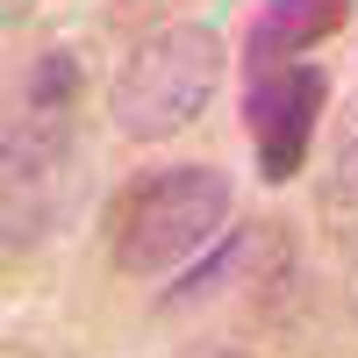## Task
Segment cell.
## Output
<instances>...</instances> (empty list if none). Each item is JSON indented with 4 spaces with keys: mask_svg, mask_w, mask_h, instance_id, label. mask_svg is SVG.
I'll return each mask as SVG.
<instances>
[{
    "mask_svg": "<svg viewBox=\"0 0 358 358\" xmlns=\"http://www.w3.org/2000/svg\"><path fill=\"white\" fill-rule=\"evenodd\" d=\"M222 65H229L222 36L208 22H165V29H151V36L122 57V72L108 79V122H115V136H129V143L179 136L208 101H215Z\"/></svg>",
    "mask_w": 358,
    "mask_h": 358,
    "instance_id": "1",
    "label": "cell"
},
{
    "mask_svg": "<svg viewBox=\"0 0 358 358\" xmlns=\"http://www.w3.org/2000/svg\"><path fill=\"white\" fill-rule=\"evenodd\" d=\"M229 222V172L222 165H165L122 201L115 215V273L158 280L172 265L201 258Z\"/></svg>",
    "mask_w": 358,
    "mask_h": 358,
    "instance_id": "2",
    "label": "cell"
},
{
    "mask_svg": "<svg viewBox=\"0 0 358 358\" xmlns=\"http://www.w3.org/2000/svg\"><path fill=\"white\" fill-rule=\"evenodd\" d=\"M72 108H79V50L50 43L43 57H29V79L15 94L8 122V194L50 187L57 165L72 151Z\"/></svg>",
    "mask_w": 358,
    "mask_h": 358,
    "instance_id": "3",
    "label": "cell"
},
{
    "mask_svg": "<svg viewBox=\"0 0 358 358\" xmlns=\"http://www.w3.org/2000/svg\"><path fill=\"white\" fill-rule=\"evenodd\" d=\"M330 101V72L322 65H273V72H251L244 86V129H251V151H258V172L287 187L301 172L308 143H315V115Z\"/></svg>",
    "mask_w": 358,
    "mask_h": 358,
    "instance_id": "4",
    "label": "cell"
},
{
    "mask_svg": "<svg viewBox=\"0 0 358 358\" xmlns=\"http://www.w3.org/2000/svg\"><path fill=\"white\" fill-rule=\"evenodd\" d=\"M351 15V0H265L251 36H244V65L251 72H273V65H294L301 50H315L322 36H337Z\"/></svg>",
    "mask_w": 358,
    "mask_h": 358,
    "instance_id": "5",
    "label": "cell"
},
{
    "mask_svg": "<svg viewBox=\"0 0 358 358\" xmlns=\"http://www.w3.org/2000/svg\"><path fill=\"white\" fill-rule=\"evenodd\" d=\"M251 251H258V236H251V229H244V236H215V244H208V258H201L194 273L165 294V308H201V301H215V294L229 287V273H236Z\"/></svg>",
    "mask_w": 358,
    "mask_h": 358,
    "instance_id": "6",
    "label": "cell"
},
{
    "mask_svg": "<svg viewBox=\"0 0 358 358\" xmlns=\"http://www.w3.org/2000/svg\"><path fill=\"white\" fill-rule=\"evenodd\" d=\"M322 208L358 215V108L337 122V151H330V172H322Z\"/></svg>",
    "mask_w": 358,
    "mask_h": 358,
    "instance_id": "7",
    "label": "cell"
},
{
    "mask_svg": "<svg viewBox=\"0 0 358 358\" xmlns=\"http://www.w3.org/2000/svg\"><path fill=\"white\" fill-rule=\"evenodd\" d=\"M22 8H36V0H8V22H22Z\"/></svg>",
    "mask_w": 358,
    "mask_h": 358,
    "instance_id": "8",
    "label": "cell"
}]
</instances>
